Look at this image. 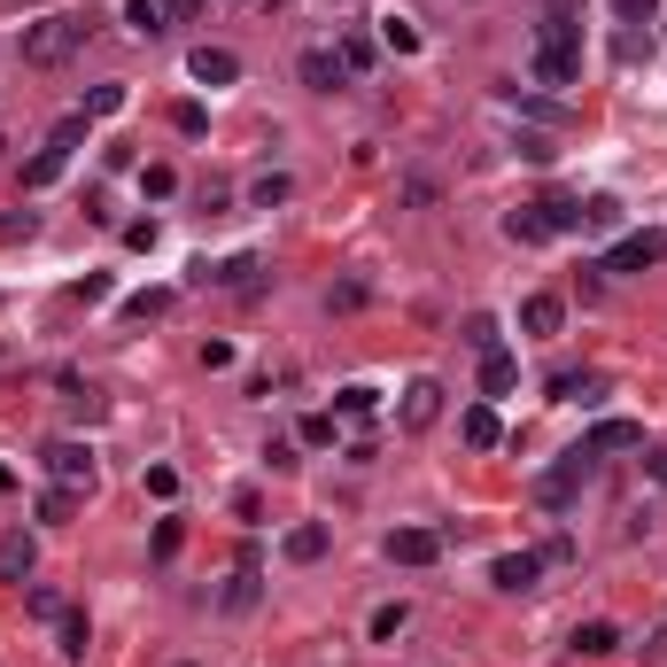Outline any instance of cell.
Segmentation results:
<instances>
[{
	"label": "cell",
	"mask_w": 667,
	"mask_h": 667,
	"mask_svg": "<svg viewBox=\"0 0 667 667\" xmlns=\"http://www.w3.org/2000/svg\"><path fill=\"white\" fill-rule=\"evenodd\" d=\"M342 78H350V70H342V55H334V47H311V55H303V86H311V94H334Z\"/></svg>",
	"instance_id": "7c38bea8"
},
{
	"label": "cell",
	"mask_w": 667,
	"mask_h": 667,
	"mask_svg": "<svg viewBox=\"0 0 667 667\" xmlns=\"http://www.w3.org/2000/svg\"><path fill=\"white\" fill-rule=\"evenodd\" d=\"M435 420H443V381H411V388H403V428L428 435Z\"/></svg>",
	"instance_id": "ba28073f"
},
{
	"label": "cell",
	"mask_w": 667,
	"mask_h": 667,
	"mask_svg": "<svg viewBox=\"0 0 667 667\" xmlns=\"http://www.w3.org/2000/svg\"><path fill=\"white\" fill-rule=\"evenodd\" d=\"M148 496H179V473L172 466H148Z\"/></svg>",
	"instance_id": "8d00e7d4"
},
{
	"label": "cell",
	"mask_w": 667,
	"mask_h": 667,
	"mask_svg": "<svg viewBox=\"0 0 667 667\" xmlns=\"http://www.w3.org/2000/svg\"><path fill=\"white\" fill-rule=\"evenodd\" d=\"M70 513H78V489H47V496H39V520H55V528H62Z\"/></svg>",
	"instance_id": "83f0119b"
},
{
	"label": "cell",
	"mask_w": 667,
	"mask_h": 667,
	"mask_svg": "<svg viewBox=\"0 0 667 667\" xmlns=\"http://www.w3.org/2000/svg\"><path fill=\"white\" fill-rule=\"evenodd\" d=\"M288 559H295V566H311V559H326V528H318V520H303V528H288Z\"/></svg>",
	"instance_id": "ffe728a7"
},
{
	"label": "cell",
	"mask_w": 667,
	"mask_h": 667,
	"mask_svg": "<svg viewBox=\"0 0 667 667\" xmlns=\"http://www.w3.org/2000/svg\"><path fill=\"white\" fill-rule=\"evenodd\" d=\"M117 109H125V86H94L86 94V117H117Z\"/></svg>",
	"instance_id": "4dcf8cb0"
},
{
	"label": "cell",
	"mask_w": 667,
	"mask_h": 667,
	"mask_svg": "<svg viewBox=\"0 0 667 667\" xmlns=\"http://www.w3.org/2000/svg\"><path fill=\"white\" fill-rule=\"evenodd\" d=\"M24 606H32V613H39V621H62V598H55V590H32V598H24Z\"/></svg>",
	"instance_id": "74e56055"
},
{
	"label": "cell",
	"mask_w": 667,
	"mask_h": 667,
	"mask_svg": "<svg viewBox=\"0 0 667 667\" xmlns=\"http://www.w3.org/2000/svg\"><path fill=\"white\" fill-rule=\"evenodd\" d=\"M32 566H39V543L24 528H9L0 536V582H32Z\"/></svg>",
	"instance_id": "30bf717a"
},
{
	"label": "cell",
	"mask_w": 667,
	"mask_h": 667,
	"mask_svg": "<svg viewBox=\"0 0 667 667\" xmlns=\"http://www.w3.org/2000/svg\"><path fill=\"white\" fill-rule=\"evenodd\" d=\"M403 621H411V606H381V613H373V644H396Z\"/></svg>",
	"instance_id": "4316f807"
},
{
	"label": "cell",
	"mask_w": 667,
	"mask_h": 667,
	"mask_svg": "<svg viewBox=\"0 0 667 667\" xmlns=\"http://www.w3.org/2000/svg\"><path fill=\"white\" fill-rule=\"evenodd\" d=\"M652 9H659V0H613V16H621V24H629V32H636V24H644V16H652Z\"/></svg>",
	"instance_id": "d590c367"
},
{
	"label": "cell",
	"mask_w": 667,
	"mask_h": 667,
	"mask_svg": "<svg viewBox=\"0 0 667 667\" xmlns=\"http://www.w3.org/2000/svg\"><path fill=\"white\" fill-rule=\"evenodd\" d=\"M303 443H311V450L334 443V411H311V420H303Z\"/></svg>",
	"instance_id": "1f68e13d"
},
{
	"label": "cell",
	"mask_w": 667,
	"mask_h": 667,
	"mask_svg": "<svg viewBox=\"0 0 667 667\" xmlns=\"http://www.w3.org/2000/svg\"><path fill=\"white\" fill-rule=\"evenodd\" d=\"M466 350H481V358L496 350V318H489V311H473V318H466Z\"/></svg>",
	"instance_id": "f1b7e54d"
},
{
	"label": "cell",
	"mask_w": 667,
	"mask_h": 667,
	"mask_svg": "<svg viewBox=\"0 0 667 667\" xmlns=\"http://www.w3.org/2000/svg\"><path fill=\"white\" fill-rule=\"evenodd\" d=\"M659 257H667V233L644 225V233H621V241L606 248V272H652Z\"/></svg>",
	"instance_id": "5b68a950"
},
{
	"label": "cell",
	"mask_w": 667,
	"mask_h": 667,
	"mask_svg": "<svg viewBox=\"0 0 667 667\" xmlns=\"http://www.w3.org/2000/svg\"><path fill=\"white\" fill-rule=\"evenodd\" d=\"M536 574H543V551H505V559H496L489 566V582H496V590H536Z\"/></svg>",
	"instance_id": "9c48e42d"
},
{
	"label": "cell",
	"mask_w": 667,
	"mask_h": 667,
	"mask_svg": "<svg viewBox=\"0 0 667 667\" xmlns=\"http://www.w3.org/2000/svg\"><path fill=\"white\" fill-rule=\"evenodd\" d=\"M636 443H644V428H629V420H598L590 435H582V450H590V458H598V450H636Z\"/></svg>",
	"instance_id": "4fadbf2b"
},
{
	"label": "cell",
	"mask_w": 667,
	"mask_h": 667,
	"mask_svg": "<svg viewBox=\"0 0 667 667\" xmlns=\"http://www.w3.org/2000/svg\"><path fill=\"white\" fill-rule=\"evenodd\" d=\"M187 70L202 78V86H233V78H241V55H233V47H195Z\"/></svg>",
	"instance_id": "8fae6325"
},
{
	"label": "cell",
	"mask_w": 667,
	"mask_h": 667,
	"mask_svg": "<svg viewBox=\"0 0 667 667\" xmlns=\"http://www.w3.org/2000/svg\"><path fill=\"white\" fill-rule=\"evenodd\" d=\"M373 403H381V388H365V381H350L342 396H334V411H342V420H365Z\"/></svg>",
	"instance_id": "603a6c76"
},
{
	"label": "cell",
	"mask_w": 667,
	"mask_h": 667,
	"mask_svg": "<svg viewBox=\"0 0 667 667\" xmlns=\"http://www.w3.org/2000/svg\"><path fill=\"white\" fill-rule=\"evenodd\" d=\"M78 140H86V117H62L55 125V140L24 163V195H39V187H55L62 172H70V155H78Z\"/></svg>",
	"instance_id": "3957f363"
},
{
	"label": "cell",
	"mask_w": 667,
	"mask_h": 667,
	"mask_svg": "<svg viewBox=\"0 0 667 667\" xmlns=\"http://www.w3.org/2000/svg\"><path fill=\"white\" fill-rule=\"evenodd\" d=\"M140 187H148V202H163V195H179V172H172V163H148Z\"/></svg>",
	"instance_id": "484cf974"
},
{
	"label": "cell",
	"mask_w": 667,
	"mask_h": 667,
	"mask_svg": "<svg viewBox=\"0 0 667 667\" xmlns=\"http://www.w3.org/2000/svg\"><path fill=\"white\" fill-rule=\"evenodd\" d=\"M94 39V24L86 16H47V24H32L24 32V62H39V70H55V62H70L78 47Z\"/></svg>",
	"instance_id": "7a4b0ae2"
},
{
	"label": "cell",
	"mask_w": 667,
	"mask_h": 667,
	"mask_svg": "<svg viewBox=\"0 0 667 667\" xmlns=\"http://www.w3.org/2000/svg\"><path fill=\"white\" fill-rule=\"evenodd\" d=\"M559 318H566L559 295H528V303H520V326H528V334H559Z\"/></svg>",
	"instance_id": "e0dca14e"
},
{
	"label": "cell",
	"mask_w": 667,
	"mask_h": 667,
	"mask_svg": "<svg viewBox=\"0 0 667 667\" xmlns=\"http://www.w3.org/2000/svg\"><path fill=\"white\" fill-rule=\"evenodd\" d=\"M163 311H172V295H163V288H140V295L125 303V318H163Z\"/></svg>",
	"instance_id": "f546056e"
},
{
	"label": "cell",
	"mask_w": 667,
	"mask_h": 667,
	"mask_svg": "<svg viewBox=\"0 0 667 667\" xmlns=\"http://www.w3.org/2000/svg\"><path fill=\"white\" fill-rule=\"evenodd\" d=\"M163 9H179V16H195V9H202V0H163Z\"/></svg>",
	"instance_id": "ab89813d"
},
{
	"label": "cell",
	"mask_w": 667,
	"mask_h": 667,
	"mask_svg": "<svg viewBox=\"0 0 667 667\" xmlns=\"http://www.w3.org/2000/svg\"><path fill=\"white\" fill-rule=\"evenodd\" d=\"M86 644H94V621L86 613H62V659H86Z\"/></svg>",
	"instance_id": "7402d4cb"
},
{
	"label": "cell",
	"mask_w": 667,
	"mask_h": 667,
	"mask_svg": "<svg viewBox=\"0 0 667 667\" xmlns=\"http://www.w3.org/2000/svg\"><path fill=\"white\" fill-rule=\"evenodd\" d=\"M381 47H396V55H411V47H420V32H411V16H381Z\"/></svg>",
	"instance_id": "d4e9b609"
},
{
	"label": "cell",
	"mask_w": 667,
	"mask_h": 667,
	"mask_svg": "<svg viewBox=\"0 0 667 667\" xmlns=\"http://www.w3.org/2000/svg\"><path fill=\"white\" fill-rule=\"evenodd\" d=\"M574 652L606 659V652H621V629H613V621H582V629H574Z\"/></svg>",
	"instance_id": "d6986e66"
},
{
	"label": "cell",
	"mask_w": 667,
	"mask_h": 667,
	"mask_svg": "<svg viewBox=\"0 0 667 667\" xmlns=\"http://www.w3.org/2000/svg\"><path fill=\"white\" fill-rule=\"evenodd\" d=\"M342 70H373V39L350 32V39H342Z\"/></svg>",
	"instance_id": "836d02e7"
},
{
	"label": "cell",
	"mask_w": 667,
	"mask_h": 667,
	"mask_svg": "<svg viewBox=\"0 0 667 667\" xmlns=\"http://www.w3.org/2000/svg\"><path fill=\"white\" fill-rule=\"evenodd\" d=\"M388 559L396 566H435L443 559V536L435 528H388Z\"/></svg>",
	"instance_id": "52a82bcc"
},
{
	"label": "cell",
	"mask_w": 667,
	"mask_h": 667,
	"mask_svg": "<svg viewBox=\"0 0 667 667\" xmlns=\"http://www.w3.org/2000/svg\"><path fill=\"white\" fill-rule=\"evenodd\" d=\"M257 590H265V574H257V559H241V574L225 582V613H248V606H257Z\"/></svg>",
	"instance_id": "9a60e30c"
},
{
	"label": "cell",
	"mask_w": 667,
	"mask_h": 667,
	"mask_svg": "<svg viewBox=\"0 0 667 667\" xmlns=\"http://www.w3.org/2000/svg\"><path fill=\"white\" fill-rule=\"evenodd\" d=\"M458 435H466L473 450H496V443H505V428H496V411H489V403H473V411H466Z\"/></svg>",
	"instance_id": "5bb4252c"
},
{
	"label": "cell",
	"mask_w": 667,
	"mask_h": 667,
	"mask_svg": "<svg viewBox=\"0 0 667 667\" xmlns=\"http://www.w3.org/2000/svg\"><path fill=\"white\" fill-rule=\"evenodd\" d=\"M505 233H513L520 248H536V241H551V218H543V202H528V210H513V218H505Z\"/></svg>",
	"instance_id": "2e32d148"
},
{
	"label": "cell",
	"mask_w": 667,
	"mask_h": 667,
	"mask_svg": "<svg viewBox=\"0 0 667 667\" xmlns=\"http://www.w3.org/2000/svg\"><path fill=\"white\" fill-rule=\"evenodd\" d=\"M288 195H295V187L272 172V179H257V195H248V202H257V210H272V202H288Z\"/></svg>",
	"instance_id": "d6a6232c"
},
{
	"label": "cell",
	"mask_w": 667,
	"mask_h": 667,
	"mask_svg": "<svg viewBox=\"0 0 667 667\" xmlns=\"http://www.w3.org/2000/svg\"><path fill=\"white\" fill-rule=\"evenodd\" d=\"M528 78H536V86H574V78H582V24L551 16L536 32V47H528Z\"/></svg>",
	"instance_id": "6da1fadb"
},
{
	"label": "cell",
	"mask_w": 667,
	"mask_h": 667,
	"mask_svg": "<svg viewBox=\"0 0 667 667\" xmlns=\"http://www.w3.org/2000/svg\"><path fill=\"white\" fill-rule=\"evenodd\" d=\"M582 489H590V450H566L559 466H543V473H536V496H543L551 513H566Z\"/></svg>",
	"instance_id": "277c9868"
},
{
	"label": "cell",
	"mask_w": 667,
	"mask_h": 667,
	"mask_svg": "<svg viewBox=\"0 0 667 667\" xmlns=\"http://www.w3.org/2000/svg\"><path fill=\"white\" fill-rule=\"evenodd\" d=\"M513 381H520V365H513L505 350H489V358H481V396H513Z\"/></svg>",
	"instance_id": "ac0fdd59"
},
{
	"label": "cell",
	"mask_w": 667,
	"mask_h": 667,
	"mask_svg": "<svg viewBox=\"0 0 667 667\" xmlns=\"http://www.w3.org/2000/svg\"><path fill=\"white\" fill-rule=\"evenodd\" d=\"M543 218H551V233H582V225H590V210H582L574 195H551V202H543Z\"/></svg>",
	"instance_id": "44dd1931"
},
{
	"label": "cell",
	"mask_w": 667,
	"mask_h": 667,
	"mask_svg": "<svg viewBox=\"0 0 667 667\" xmlns=\"http://www.w3.org/2000/svg\"><path fill=\"white\" fill-rule=\"evenodd\" d=\"M39 466L55 473V489H94V450L86 443H47Z\"/></svg>",
	"instance_id": "8992f818"
},
{
	"label": "cell",
	"mask_w": 667,
	"mask_h": 667,
	"mask_svg": "<svg viewBox=\"0 0 667 667\" xmlns=\"http://www.w3.org/2000/svg\"><path fill=\"white\" fill-rule=\"evenodd\" d=\"M652 481H659V489H667V450H652Z\"/></svg>",
	"instance_id": "f35d334b"
},
{
	"label": "cell",
	"mask_w": 667,
	"mask_h": 667,
	"mask_svg": "<svg viewBox=\"0 0 667 667\" xmlns=\"http://www.w3.org/2000/svg\"><path fill=\"white\" fill-rule=\"evenodd\" d=\"M125 24H132L140 39H155V32H163V0H125Z\"/></svg>",
	"instance_id": "cb8c5ba5"
},
{
	"label": "cell",
	"mask_w": 667,
	"mask_h": 667,
	"mask_svg": "<svg viewBox=\"0 0 667 667\" xmlns=\"http://www.w3.org/2000/svg\"><path fill=\"white\" fill-rule=\"evenodd\" d=\"M172 125H179V132H187V140H202V125H210V117H202V109H195V102H179V109H172Z\"/></svg>",
	"instance_id": "e575fe53"
}]
</instances>
